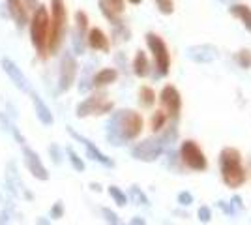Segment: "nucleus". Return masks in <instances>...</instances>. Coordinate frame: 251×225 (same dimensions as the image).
I'll return each mask as SVG.
<instances>
[{"label": "nucleus", "mask_w": 251, "mask_h": 225, "mask_svg": "<svg viewBox=\"0 0 251 225\" xmlns=\"http://www.w3.org/2000/svg\"><path fill=\"white\" fill-rule=\"evenodd\" d=\"M143 129V118L131 109L116 111L107 124V139L111 145L120 147L127 141H133Z\"/></svg>", "instance_id": "f257e3e1"}, {"label": "nucleus", "mask_w": 251, "mask_h": 225, "mask_svg": "<svg viewBox=\"0 0 251 225\" xmlns=\"http://www.w3.org/2000/svg\"><path fill=\"white\" fill-rule=\"evenodd\" d=\"M220 167H221V176L223 182L229 188H240L246 182V169L242 165V156L240 152L232 147L221 150L220 154Z\"/></svg>", "instance_id": "f03ea898"}, {"label": "nucleus", "mask_w": 251, "mask_h": 225, "mask_svg": "<svg viewBox=\"0 0 251 225\" xmlns=\"http://www.w3.org/2000/svg\"><path fill=\"white\" fill-rule=\"evenodd\" d=\"M30 40L40 56H45L47 42H49V13L45 6H38L34 10V17L30 21Z\"/></svg>", "instance_id": "7ed1b4c3"}, {"label": "nucleus", "mask_w": 251, "mask_h": 225, "mask_svg": "<svg viewBox=\"0 0 251 225\" xmlns=\"http://www.w3.org/2000/svg\"><path fill=\"white\" fill-rule=\"evenodd\" d=\"M51 8H52V21L49 23L51 26V34H49V51L56 53L58 51V45L62 42L64 28H66V6H64V0H51Z\"/></svg>", "instance_id": "20e7f679"}, {"label": "nucleus", "mask_w": 251, "mask_h": 225, "mask_svg": "<svg viewBox=\"0 0 251 225\" xmlns=\"http://www.w3.org/2000/svg\"><path fill=\"white\" fill-rule=\"evenodd\" d=\"M180 156H182V161L193 171H204L208 167L204 152L199 149V145L195 141H184L180 147Z\"/></svg>", "instance_id": "39448f33"}, {"label": "nucleus", "mask_w": 251, "mask_h": 225, "mask_svg": "<svg viewBox=\"0 0 251 225\" xmlns=\"http://www.w3.org/2000/svg\"><path fill=\"white\" fill-rule=\"evenodd\" d=\"M163 150H165V139L163 137L147 139L143 141V143H139L137 147H133L131 156L141 161H154L163 154Z\"/></svg>", "instance_id": "423d86ee"}, {"label": "nucleus", "mask_w": 251, "mask_h": 225, "mask_svg": "<svg viewBox=\"0 0 251 225\" xmlns=\"http://www.w3.org/2000/svg\"><path fill=\"white\" fill-rule=\"evenodd\" d=\"M147 43L148 47H150V51L154 54V60H156V66L157 70H159V74L165 75L169 72V51H167V45L165 42L157 36V34H147Z\"/></svg>", "instance_id": "0eeeda50"}, {"label": "nucleus", "mask_w": 251, "mask_h": 225, "mask_svg": "<svg viewBox=\"0 0 251 225\" xmlns=\"http://www.w3.org/2000/svg\"><path fill=\"white\" fill-rule=\"evenodd\" d=\"M77 77V62L72 53H64L60 60V77H58V90L68 92L75 83Z\"/></svg>", "instance_id": "6e6552de"}, {"label": "nucleus", "mask_w": 251, "mask_h": 225, "mask_svg": "<svg viewBox=\"0 0 251 225\" xmlns=\"http://www.w3.org/2000/svg\"><path fill=\"white\" fill-rule=\"evenodd\" d=\"M113 109V103L111 101H105L103 94H96V96L86 98L83 103H79L77 107V117L84 118L88 115H103L107 111Z\"/></svg>", "instance_id": "1a4fd4ad"}, {"label": "nucleus", "mask_w": 251, "mask_h": 225, "mask_svg": "<svg viewBox=\"0 0 251 225\" xmlns=\"http://www.w3.org/2000/svg\"><path fill=\"white\" fill-rule=\"evenodd\" d=\"M0 66H2V70L6 72V75L10 77L11 83L17 86L21 92H26V94H28V90H30V85H28V79H26V75L21 72V68L15 64L11 58H6V56L0 60Z\"/></svg>", "instance_id": "9d476101"}, {"label": "nucleus", "mask_w": 251, "mask_h": 225, "mask_svg": "<svg viewBox=\"0 0 251 225\" xmlns=\"http://www.w3.org/2000/svg\"><path fill=\"white\" fill-rule=\"evenodd\" d=\"M23 154H25V165L30 171V175L38 180H49V173L45 169V165L42 163V158L34 152L32 149L23 145Z\"/></svg>", "instance_id": "9b49d317"}, {"label": "nucleus", "mask_w": 251, "mask_h": 225, "mask_svg": "<svg viewBox=\"0 0 251 225\" xmlns=\"http://www.w3.org/2000/svg\"><path fill=\"white\" fill-rule=\"evenodd\" d=\"M161 103H163V107H165L169 117L178 118L180 109H182V98H180V92L173 85L163 86V90H161Z\"/></svg>", "instance_id": "f8f14e48"}, {"label": "nucleus", "mask_w": 251, "mask_h": 225, "mask_svg": "<svg viewBox=\"0 0 251 225\" xmlns=\"http://www.w3.org/2000/svg\"><path fill=\"white\" fill-rule=\"evenodd\" d=\"M68 133L74 137L75 141H79L81 145H83L84 149H86V154H88V158H92V160L100 161L101 165H105V167H115V161L111 160V158H107L103 152H100V149L96 147L92 141H88L86 137H83V135H79L77 131H74L72 128H68Z\"/></svg>", "instance_id": "ddd939ff"}, {"label": "nucleus", "mask_w": 251, "mask_h": 225, "mask_svg": "<svg viewBox=\"0 0 251 225\" xmlns=\"http://www.w3.org/2000/svg\"><path fill=\"white\" fill-rule=\"evenodd\" d=\"M188 56L197 62V64H210L218 58V49L210 43H202V45H191L188 49Z\"/></svg>", "instance_id": "4468645a"}, {"label": "nucleus", "mask_w": 251, "mask_h": 225, "mask_svg": "<svg viewBox=\"0 0 251 225\" xmlns=\"http://www.w3.org/2000/svg\"><path fill=\"white\" fill-rule=\"evenodd\" d=\"M28 94L32 98V103H34V111H36V115L40 118V122H42L43 126H51L52 124V113L51 109L45 105V101H43L42 98L38 96V92H34V90H28Z\"/></svg>", "instance_id": "2eb2a0df"}, {"label": "nucleus", "mask_w": 251, "mask_h": 225, "mask_svg": "<svg viewBox=\"0 0 251 225\" xmlns=\"http://www.w3.org/2000/svg\"><path fill=\"white\" fill-rule=\"evenodd\" d=\"M8 11H10L11 19L17 23L19 28H23L28 23V10L25 8L23 0H8Z\"/></svg>", "instance_id": "dca6fc26"}, {"label": "nucleus", "mask_w": 251, "mask_h": 225, "mask_svg": "<svg viewBox=\"0 0 251 225\" xmlns=\"http://www.w3.org/2000/svg\"><path fill=\"white\" fill-rule=\"evenodd\" d=\"M86 42L96 51H109V42L100 28H90V32L86 36Z\"/></svg>", "instance_id": "f3484780"}, {"label": "nucleus", "mask_w": 251, "mask_h": 225, "mask_svg": "<svg viewBox=\"0 0 251 225\" xmlns=\"http://www.w3.org/2000/svg\"><path fill=\"white\" fill-rule=\"evenodd\" d=\"M229 11L236 19H240L242 25L246 26V30L251 32V8L250 6H246V4H232L229 8Z\"/></svg>", "instance_id": "a211bd4d"}, {"label": "nucleus", "mask_w": 251, "mask_h": 225, "mask_svg": "<svg viewBox=\"0 0 251 225\" xmlns=\"http://www.w3.org/2000/svg\"><path fill=\"white\" fill-rule=\"evenodd\" d=\"M6 178H8V186H10V190L15 195H19L23 192V182L21 178H19V173H17V167L13 165V163H8V173H6Z\"/></svg>", "instance_id": "6ab92c4d"}, {"label": "nucleus", "mask_w": 251, "mask_h": 225, "mask_svg": "<svg viewBox=\"0 0 251 225\" xmlns=\"http://www.w3.org/2000/svg\"><path fill=\"white\" fill-rule=\"evenodd\" d=\"M118 74H116V70L113 68H105L101 72H98L94 75V79H92V85L94 86H105V85H111V83H115Z\"/></svg>", "instance_id": "aec40b11"}, {"label": "nucleus", "mask_w": 251, "mask_h": 225, "mask_svg": "<svg viewBox=\"0 0 251 225\" xmlns=\"http://www.w3.org/2000/svg\"><path fill=\"white\" fill-rule=\"evenodd\" d=\"M133 72H135L137 77H147L148 75V60L147 54L143 51H137L135 60H133Z\"/></svg>", "instance_id": "412c9836"}, {"label": "nucleus", "mask_w": 251, "mask_h": 225, "mask_svg": "<svg viewBox=\"0 0 251 225\" xmlns=\"http://www.w3.org/2000/svg\"><path fill=\"white\" fill-rule=\"evenodd\" d=\"M139 101H141L145 107H152V105H154V101H156V94H154V90H152L150 86H143V88L139 90Z\"/></svg>", "instance_id": "4be33fe9"}, {"label": "nucleus", "mask_w": 251, "mask_h": 225, "mask_svg": "<svg viewBox=\"0 0 251 225\" xmlns=\"http://www.w3.org/2000/svg\"><path fill=\"white\" fill-rule=\"evenodd\" d=\"M0 122H2L4 126H6V129H8V131H10L11 135L15 137V141H17V143H21V145H25V137L21 135V131H19V129L15 128V126L11 124L10 120H8V118H6L4 115H2V113H0Z\"/></svg>", "instance_id": "5701e85b"}, {"label": "nucleus", "mask_w": 251, "mask_h": 225, "mask_svg": "<svg viewBox=\"0 0 251 225\" xmlns=\"http://www.w3.org/2000/svg\"><path fill=\"white\" fill-rule=\"evenodd\" d=\"M109 195L115 199V203L118 206H124L127 203V197H126V193L120 190V188H116V186H109Z\"/></svg>", "instance_id": "b1692460"}, {"label": "nucleus", "mask_w": 251, "mask_h": 225, "mask_svg": "<svg viewBox=\"0 0 251 225\" xmlns=\"http://www.w3.org/2000/svg\"><path fill=\"white\" fill-rule=\"evenodd\" d=\"M66 154H68V158H70V161H72V165H74L75 171L83 173L84 171V161L75 154L74 149H66Z\"/></svg>", "instance_id": "393cba45"}, {"label": "nucleus", "mask_w": 251, "mask_h": 225, "mask_svg": "<svg viewBox=\"0 0 251 225\" xmlns=\"http://www.w3.org/2000/svg\"><path fill=\"white\" fill-rule=\"evenodd\" d=\"M75 21H77L79 32L86 34V28H88V17H86V13H84V11H77V13H75Z\"/></svg>", "instance_id": "a878e982"}, {"label": "nucleus", "mask_w": 251, "mask_h": 225, "mask_svg": "<svg viewBox=\"0 0 251 225\" xmlns=\"http://www.w3.org/2000/svg\"><path fill=\"white\" fill-rule=\"evenodd\" d=\"M100 10H101V13H103L105 17H107L111 23H115V25H118V23H120V21H118V17H116L115 11H113L109 6H107V4H105V0H100Z\"/></svg>", "instance_id": "bb28decb"}, {"label": "nucleus", "mask_w": 251, "mask_h": 225, "mask_svg": "<svg viewBox=\"0 0 251 225\" xmlns=\"http://www.w3.org/2000/svg\"><path fill=\"white\" fill-rule=\"evenodd\" d=\"M165 120H167V115L165 113H161V111H157L156 115L152 117V129L157 131V129L163 128V124H165Z\"/></svg>", "instance_id": "cd10ccee"}, {"label": "nucleus", "mask_w": 251, "mask_h": 225, "mask_svg": "<svg viewBox=\"0 0 251 225\" xmlns=\"http://www.w3.org/2000/svg\"><path fill=\"white\" fill-rule=\"evenodd\" d=\"M157 8L161 13H165V15H171L173 11H175V4H173V0H156Z\"/></svg>", "instance_id": "c85d7f7f"}, {"label": "nucleus", "mask_w": 251, "mask_h": 225, "mask_svg": "<svg viewBox=\"0 0 251 225\" xmlns=\"http://www.w3.org/2000/svg\"><path fill=\"white\" fill-rule=\"evenodd\" d=\"M131 197H133V201H135L137 204H148L147 195L141 192L137 186H133V188H131Z\"/></svg>", "instance_id": "c756f323"}, {"label": "nucleus", "mask_w": 251, "mask_h": 225, "mask_svg": "<svg viewBox=\"0 0 251 225\" xmlns=\"http://www.w3.org/2000/svg\"><path fill=\"white\" fill-rule=\"evenodd\" d=\"M64 214V204L62 201H56V203L52 204V208H51V218L52 220H60Z\"/></svg>", "instance_id": "7c9ffc66"}, {"label": "nucleus", "mask_w": 251, "mask_h": 225, "mask_svg": "<svg viewBox=\"0 0 251 225\" xmlns=\"http://www.w3.org/2000/svg\"><path fill=\"white\" fill-rule=\"evenodd\" d=\"M105 4L115 13H120V11L124 10V0H105Z\"/></svg>", "instance_id": "2f4dec72"}, {"label": "nucleus", "mask_w": 251, "mask_h": 225, "mask_svg": "<svg viewBox=\"0 0 251 225\" xmlns=\"http://www.w3.org/2000/svg\"><path fill=\"white\" fill-rule=\"evenodd\" d=\"M178 203L182 204V206H188V204L193 203V195L189 192H180L178 193Z\"/></svg>", "instance_id": "473e14b6"}, {"label": "nucleus", "mask_w": 251, "mask_h": 225, "mask_svg": "<svg viewBox=\"0 0 251 225\" xmlns=\"http://www.w3.org/2000/svg\"><path fill=\"white\" fill-rule=\"evenodd\" d=\"M101 212H103V216H105V222H109V224H113V225H118V224H120L118 216H116L115 212H113V210H109V208H103Z\"/></svg>", "instance_id": "72a5a7b5"}, {"label": "nucleus", "mask_w": 251, "mask_h": 225, "mask_svg": "<svg viewBox=\"0 0 251 225\" xmlns=\"http://www.w3.org/2000/svg\"><path fill=\"white\" fill-rule=\"evenodd\" d=\"M238 62H240L242 68H250L251 66V53L250 51H242L238 54Z\"/></svg>", "instance_id": "f704fd0d"}, {"label": "nucleus", "mask_w": 251, "mask_h": 225, "mask_svg": "<svg viewBox=\"0 0 251 225\" xmlns=\"http://www.w3.org/2000/svg\"><path fill=\"white\" fill-rule=\"evenodd\" d=\"M210 218H212V212H210L208 206H201V208H199V222H204V224H208Z\"/></svg>", "instance_id": "c9c22d12"}, {"label": "nucleus", "mask_w": 251, "mask_h": 225, "mask_svg": "<svg viewBox=\"0 0 251 225\" xmlns=\"http://www.w3.org/2000/svg\"><path fill=\"white\" fill-rule=\"evenodd\" d=\"M49 152H51L54 163H60V161H62V154H60V150H58L56 145H51V147H49Z\"/></svg>", "instance_id": "e433bc0d"}, {"label": "nucleus", "mask_w": 251, "mask_h": 225, "mask_svg": "<svg viewBox=\"0 0 251 225\" xmlns=\"http://www.w3.org/2000/svg\"><path fill=\"white\" fill-rule=\"evenodd\" d=\"M23 4H25L26 10H36L38 8V0H23Z\"/></svg>", "instance_id": "4c0bfd02"}, {"label": "nucleus", "mask_w": 251, "mask_h": 225, "mask_svg": "<svg viewBox=\"0 0 251 225\" xmlns=\"http://www.w3.org/2000/svg\"><path fill=\"white\" fill-rule=\"evenodd\" d=\"M8 222H10V220H8V214L2 212V214H0V224H8Z\"/></svg>", "instance_id": "58836bf2"}, {"label": "nucleus", "mask_w": 251, "mask_h": 225, "mask_svg": "<svg viewBox=\"0 0 251 225\" xmlns=\"http://www.w3.org/2000/svg\"><path fill=\"white\" fill-rule=\"evenodd\" d=\"M131 224H133V225H143V224H145V220H143V218H133V220H131Z\"/></svg>", "instance_id": "ea45409f"}, {"label": "nucleus", "mask_w": 251, "mask_h": 225, "mask_svg": "<svg viewBox=\"0 0 251 225\" xmlns=\"http://www.w3.org/2000/svg\"><path fill=\"white\" fill-rule=\"evenodd\" d=\"M90 188H92V190H94V192H100V190H101V188H100V186H98V184H92V186H90Z\"/></svg>", "instance_id": "a19ab883"}, {"label": "nucleus", "mask_w": 251, "mask_h": 225, "mask_svg": "<svg viewBox=\"0 0 251 225\" xmlns=\"http://www.w3.org/2000/svg\"><path fill=\"white\" fill-rule=\"evenodd\" d=\"M131 4H141V0H129Z\"/></svg>", "instance_id": "79ce46f5"}, {"label": "nucleus", "mask_w": 251, "mask_h": 225, "mask_svg": "<svg viewBox=\"0 0 251 225\" xmlns=\"http://www.w3.org/2000/svg\"><path fill=\"white\" fill-rule=\"evenodd\" d=\"M221 2H229V0H221Z\"/></svg>", "instance_id": "37998d69"}]
</instances>
